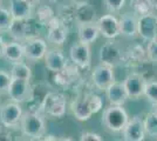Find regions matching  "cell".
I'll list each match as a JSON object with an SVG mask.
<instances>
[{"instance_id":"1","label":"cell","mask_w":157,"mask_h":141,"mask_svg":"<svg viewBox=\"0 0 157 141\" xmlns=\"http://www.w3.org/2000/svg\"><path fill=\"white\" fill-rule=\"evenodd\" d=\"M19 127L21 133L29 139L39 140L46 133V122L39 111H28L24 113Z\"/></svg>"},{"instance_id":"2","label":"cell","mask_w":157,"mask_h":141,"mask_svg":"<svg viewBox=\"0 0 157 141\" xmlns=\"http://www.w3.org/2000/svg\"><path fill=\"white\" fill-rule=\"evenodd\" d=\"M39 112L51 118H62L66 114L67 100L60 92H47L39 105Z\"/></svg>"},{"instance_id":"3","label":"cell","mask_w":157,"mask_h":141,"mask_svg":"<svg viewBox=\"0 0 157 141\" xmlns=\"http://www.w3.org/2000/svg\"><path fill=\"white\" fill-rule=\"evenodd\" d=\"M129 120V115L123 106L110 105L102 113V123L108 131L114 133H120L123 131L127 122Z\"/></svg>"},{"instance_id":"4","label":"cell","mask_w":157,"mask_h":141,"mask_svg":"<svg viewBox=\"0 0 157 141\" xmlns=\"http://www.w3.org/2000/svg\"><path fill=\"white\" fill-rule=\"evenodd\" d=\"M34 17L29 19H13L11 25L7 28L8 34L13 38V40L24 42L29 38L36 37L35 35V24H33Z\"/></svg>"},{"instance_id":"5","label":"cell","mask_w":157,"mask_h":141,"mask_svg":"<svg viewBox=\"0 0 157 141\" xmlns=\"http://www.w3.org/2000/svg\"><path fill=\"white\" fill-rule=\"evenodd\" d=\"M8 98L12 101L22 104L33 99V86L31 80L12 78L10 86L6 91Z\"/></svg>"},{"instance_id":"6","label":"cell","mask_w":157,"mask_h":141,"mask_svg":"<svg viewBox=\"0 0 157 141\" xmlns=\"http://www.w3.org/2000/svg\"><path fill=\"white\" fill-rule=\"evenodd\" d=\"M100 62L109 64L111 66H117L124 62V52L115 41H107L103 44L98 52Z\"/></svg>"},{"instance_id":"7","label":"cell","mask_w":157,"mask_h":141,"mask_svg":"<svg viewBox=\"0 0 157 141\" xmlns=\"http://www.w3.org/2000/svg\"><path fill=\"white\" fill-rule=\"evenodd\" d=\"M22 114V107L19 102H7L0 107V123L8 129L17 127L19 126Z\"/></svg>"},{"instance_id":"8","label":"cell","mask_w":157,"mask_h":141,"mask_svg":"<svg viewBox=\"0 0 157 141\" xmlns=\"http://www.w3.org/2000/svg\"><path fill=\"white\" fill-rule=\"evenodd\" d=\"M92 81L98 89L105 91V88L115 81L114 66H111L109 64H105V62H100L93 68Z\"/></svg>"},{"instance_id":"9","label":"cell","mask_w":157,"mask_h":141,"mask_svg":"<svg viewBox=\"0 0 157 141\" xmlns=\"http://www.w3.org/2000/svg\"><path fill=\"white\" fill-rule=\"evenodd\" d=\"M24 57L28 61H39L44 59L46 54L48 46L45 39L39 38V37H33L24 41Z\"/></svg>"},{"instance_id":"10","label":"cell","mask_w":157,"mask_h":141,"mask_svg":"<svg viewBox=\"0 0 157 141\" xmlns=\"http://www.w3.org/2000/svg\"><path fill=\"white\" fill-rule=\"evenodd\" d=\"M47 28V41L51 42L53 46H62L67 40L69 27L66 25L59 17H55L49 24Z\"/></svg>"},{"instance_id":"11","label":"cell","mask_w":157,"mask_h":141,"mask_svg":"<svg viewBox=\"0 0 157 141\" xmlns=\"http://www.w3.org/2000/svg\"><path fill=\"white\" fill-rule=\"evenodd\" d=\"M147 80L148 79L140 72H132L125 76L123 84L127 89L129 100H137L141 96H143Z\"/></svg>"},{"instance_id":"12","label":"cell","mask_w":157,"mask_h":141,"mask_svg":"<svg viewBox=\"0 0 157 141\" xmlns=\"http://www.w3.org/2000/svg\"><path fill=\"white\" fill-rule=\"evenodd\" d=\"M69 58L73 65H75L78 68L89 67L92 61V53L89 45L81 41L72 45L69 49Z\"/></svg>"},{"instance_id":"13","label":"cell","mask_w":157,"mask_h":141,"mask_svg":"<svg viewBox=\"0 0 157 141\" xmlns=\"http://www.w3.org/2000/svg\"><path fill=\"white\" fill-rule=\"evenodd\" d=\"M95 22L98 25L100 34L103 35L107 39L114 40L115 38H117L118 35H121L120 21H118V19L115 15H113V14H105V15L100 17Z\"/></svg>"},{"instance_id":"14","label":"cell","mask_w":157,"mask_h":141,"mask_svg":"<svg viewBox=\"0 0 157 141\" xmlns=\"http://www.w3.org/2000/svg\"><path fill=\"white\" fill-rule=\"evenodd\" d=\"M138 37L145 41L157 38V14L155 12L138 15Z\"/></svg>"},{"instance_id":"15","label":"cell","mask_w":157,"mask_h":141,"mask_svg":"<svg viewBox=\"0 0 157 141\" xmlns=\"http://www.w3.org/2000/svg\"><path fill=\"white\" fill-rule=\"evenodd\" d=\"M123 140L125 141H143L145 138L143 118L140 115H135L129 118L125 127L122 131Z\"/></svg>"},{"instance_id":"16","label":"cell","mask_w":157,"mask_h":141,"mask_svg":"<svg viewBox=\"0 0 157 141\" xmlns=\"http://www.w3.org/2000/svg\"><path fill=\"white\" fill-rule=\"evenodd\" d=\"M105 96L110 105L123 106L127 101L129 100V96L127 93L123 81H114L108 87L105 88Z\"/></svg>"},{"instance_id":"17","label":"cell","mask_w":157,"mask_h":141,"mask_svg":"<svg viewBox=\"0 0 157 141\" xmlns=\"http://www.w3.org/2000/svg\"><path fill=\"white\" fill-rule=\"evenodd\" d=\"M44 60H45V66L47 67V69L53 73L60 72L68 66V60H67L66 55L58 48L47 49L46 54L44 57Z\"/></svg>"},{"instance_id":"18","label":"cell","mask_w":157,"mask_h":141,"mask_svg":"<svg viewBox=\"0 0 157 141\" xmlns=\"http://www.w3.org/2000/svg\"><path fill=\"white\" fill-rule=\"evenodd\" d=\"M120 31L123 37L136 38L138 37V15L136 13H124L118 19Z\"/></svg>"},{"instance_id":"19","label":"cell","mask_w":157,"mask_h":141,"mask_svg":"<svg viewBox=\"0 0 157 141\" xmlns=\"http://www.w3.org/2000/svg\"><path fill=\"white\" fill-rule=\"evenodd\" d=\"M147 61H149L147 57V51L140 44L131 45L124 52V62L129 64L132 67H140Z\"/></svg>"},{"instance_id":"20","label":"cell","mask_w":157,"mask_h":141,"mask_svg":"<svg viewBox=\"0 0 157 141\" xmlns=\"http://www.w3.org/2000/svg\"><path fill=\"white\" fill-rule=\"evenodd\" d=\"M55 76H54V81L55 84L60 86V87H69L75 84V81L78 80L80 74H78V67L74 66H67L66 68H63L60 72H54Z\"/></svg>"},{"instance_id":"21","label":"cell","mask_w":157,"mask_h":141,"mask_svg":"<svg viewBox=\"0 0 157 141\" xmlns=\"http://www.w3.org/2000/svg\"><path fill=\"white\" fill-rule=\"evenodd\" d=\"M10 12L13 19H29L34 15V7H32L26 0H10Z\"/></svg>"},{"instance_id":"22","label":"cell","mask_w":157,"mask_h":141,"mask_svg":"<svg viewBox=\"0 0 157 141\" xmlns=\"http://www.w3.org/2000/svg\"><path fill=\"white\" fill-rule=\"evenodd\" d=\"M100 31L98 28L96 22H85V24H78V41L85 42L90 45L94 41L98 40Z\"/></svg>"},{"instance_id":"23","label":"cell","mask_w":157,"mask_h":141,"mask_svg":"<svg viewBox=\"0 0 157 141\" xmlns=\"http://www.w3.org/2000/svg\"><path fill=\"white\" fill-rule=\"evenodd\" d=\"M94 21H96V11L88 1L75 4V22L78 25Z\"/></svg>"},{"instance_id":"24","label":"cell","mask_w":157,"mask_h":141,"mask_svg":"<svg viewBox=\"0 0 157 141\" xmlns=\"http://www.w3.org/2000/svg\"><path fill=\"white\" fill-rule=\"evenodd\" d=\"M2 57L6 59L7 61L12 62H17V61H21L25 59L24 57V45L20 41H10L5 44L4 47V52H2Z\"/></svg>"},{"instance_id":"25","label":"cell","mask_w":157,"mask_h":141,"mask_svg":"<svg viewBox=\"0 0 157 141\" xmlns=\"http://www.w3.org/2000/svg\"><path fill=\"white\" fill-rule=\"evenodd\" d=\"M71 108H72V113L73 115L75 116V119L78 121H87L92 118L93 112L90 111V108L88 106V104L86 102L85 98L81 96V98H78L72 102L71 105Z\"/></svg>"},{"instance_id":"26","label":"cell","mask_w":157,"mask_h":141,"mask_svg":"<svg viewBox=\"0 0 157 141\" xmlns=\"http://www.w3.org/2000/svg\"><path fill=\"white\" fill-rule=\"evenodd\" d=\"M34 19L36 20L38 24L40 25H44V26H48V24L56 17V14L54 12V10L52 8L51 5L48 4H44L41 5L40 4L38 7H35L34 10Z\"/></svg>"},{"instance_id":"27","label":"cell","mask_w":157,"mask_h":141,"mask_svg":"<svg viewBox=\"0 0 157 141\" xmlns=\"http://www.w3.org/2000/svg\"><path fill=\"white\" fill-rule=\"evenodd\" d=\"M10 74L12 78H18V79H26V80H31L32 79V69L24 61H17V62H12L11 66V71Z\"/></svg>"},{"instance_id":"28","label":"cell","mask_w":157,"mask_h":141,"mask_svg":"<svg viewBox=\"0 0 157 141\" xmlns=\"http://www.w3.org/2000/svg\"><path fill=\"white\" fill-rule=\"evenodd\" d=\"M130 6L134 13L143 15L155 12V0H131Z\"/></svg>"},{"instance_id":"29","label":"cell","mask_w":157,"mask_h":141,"mask_svg":"<svg viewBox=\"0 0 157 141\" xmlns=\"http://www.w3.org/2000/svg\"><path fill=\"white\" fill-rule=\"evenodd\" d=\"M83 98H85L86 102L88 104V106L90 108V111L93 112V114H96L98 113L102 107H103V99L96 93H86L83 95Z\"/></svg>"},{"instance_id":"30","label":"cell","mask_w":157,"mask_h":141,"mask_svg":"<svg viewBox=\"0 0 157 141\" xmlns=\"http://www.w3.org/2000/svg\"><path fill=\"white\" fill-rule=\"evenodd\" d=\"M143 125L145 134L150 135L152 138H157V116L154 112L145 114L143 118Z\"/></svg>"},{"instance_id":"31","label":"cell","mask_w":157,"mask_h":141,"mask_svg":"<svg viewBox=\"0 0 157 141\" xmlns=\"http://www.w3.org/2000/svg\"><path fill=\"white\" fill-rule=\"evenodd\" d=\"M143 95L154 106L157 105V80H147Z\"/></svg>"},{"instance_id":"32","label":"cell","mask_w":157,"mask_h":141,"mask_svg":"<svg viewBox=\"0 0 157 141\" xmlns=\"http://www.w3.org/2000/svg\"><path fill=\"white\" fill-rule=\"evenodd\" d=\"M12 20H13V17H12V13L10 12V10L0 6V32L7 31Z\"/></svg>"},{"instance_id":"33","label":"cell","mask_w":157,"mask_h":141,"mask_svg":"<svg viewBox=\"0 0 157 141\" xmlns=\"http://www.w3.org/2000/svg\"><path fill=\"white\" fill-rule=\"evenodd\" d=\"M125 4V0H103V5L109 13H116L121 11Z\"/></svg>"},{"instance_id":"34","label":"cell","mask_w":157,"mask_h":141,"mask_svg":"<svg viewBox=\"0 0 157 141\" xmlns=\"http://www.w3.org/2000/svg\"><path fill=\"white\" fill-rule=\"evenodd\" d=\"M145 51H147V57H148L149 61L157 62V38L148 41Z\"/></svg>"},{"instance_id":"35","label":"cell","mask_w":157,"mask_h":141,"mask_svg":"<svg viewBox=\"0 0 157 141\" xmlns=\"http://www.w3.org/2000/svg\"><path fill=\"white\" fill-rule=\"evenodd\" d=\"M11 80H12V76L10 72H7L5 69H0V93L6 92Z\"/></svg>"},{"instance_id":"36","label":"cell","mask_w":157,"mask_h":141,"mask_svg":"<svg viewBox=\"0 0 157 141\" xmlns=\"http://www.w3.org/2000/svg\"><path fill=\"white\" fill-rule=\"evenodd\" d=\"M80 140L81 141H102L103 139H102L101 135L98 134V133H94V132H83V133H81Z\"/></svg>"},{"instance_id":"37","label":"cell","mask_w":157,"mask_h":141,"mask_svg":"<svg viewBox=\"0 0 157 141\" xmlns=\"http://www.w3.org/2000/svg\"><path fill=\"white\" fill-rule=\"evenodd\" d=\"M26 1L31 5V6L35 8V7H38L40 4H41V1H42V0H26Z\"/></svg>"},{"instance_id":"38","label":"cell","mask_w":157,"mask_h":141,"mask_svg":"<svg viewBox=\"0 0 157 141\" xmlns=\"http://www.w3.org/2000/svg\"><path fill=\"white\" fill-rule=\"evenodd\" d=\"M6 41L2 38V35H0V57H2V52H4V47H5Z\"/></svg>"},{"instance_id":"39","label":"cell","mask_w":157,"mask_h":141,"mask_svg":"<svg viewBox=\"0 0 157 141\" xmlns=\"http://www.w3.org/2000/svg\"><path fill=\"white\" fill-rule=\"evenodd\" d=\"M73 2H75V4H78V2H85V1H88V0H71Z\"/></svg>"},{"instance_id":"40","label":"cell","mask_w":157,"mask_h":141,"mask_svg":"<svg viewBox=\"0 0 157 141\" xmlns=\"http://www.w3.org/2000/svg\"><path fill=\"white\" fill-rule=\"evenodd\" d=\"M47 4H53V2H56L58 0H45Z\"/></svg>"},{"instance_id":"41","label":"cell","mask_w":157,"mask_h":141,"mask_svg":"<svg viewBox=\"0 0 157 141\" xmlns=\"http://www.w3.org/2000/svg\"><path fill=\"white\" fill-rule=\"evenodd\" d=\"M154 114L157 116V105H155V109H154Z\"/></svg>"},{"instance_id":"42","label":"cell","mask_w":157,"mask_h":141,"mask_svg":"<svg viewBox=\"0 0 157 141\" xmlns=\"http://www.w3.org/2000/svg\"><path fill=\"white\" fill-rule=\"evenodd\" d=\"M0 1H1V0H0Z\"/></svg>"}]
</instances>
